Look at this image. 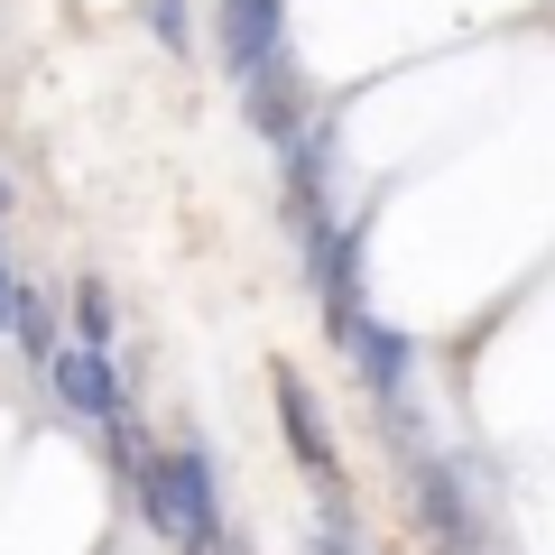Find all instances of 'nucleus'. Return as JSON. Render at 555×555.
Instances as JSON below:
<instances>
[{
  "label": "nucleus",
  "instance_id": "obj_10",
  "mask_svg": "<svg viewBox=\"0 0 555 555\" xmlns=\"http://www.w3.org/2000/svg\"><path fill=\"white\" fill-rule=\"evenodd\" d=\"M195 555H241V537H232V528H222V537H204V546H195Z\"/></svg>",
  "mask_w": 555,
  "mask_h": 555
},
{
  "label": "nucleus",
  "instance_id": "obj_7",
  "mask_svg": "<svg viewBox=\"0 0 555 555\" xmlns=\"http://www.w3.org/2000/svg\"><path fill=\"white\" fill-rule=\"evenodd\" d=\"M20 297H28V287H20V278H10V250H0V334L20 324Z\"/></svg>",
  "mask_w": 555,
  "mask_h": 555
},
{
  "label": "nucleus",
  "instance_id": "obj_1",
  "mask_svg": "<svg viewBox=\"0 0 555 555\" xmlns=\"http://www.w3.org/2000/svg\"><path fill=\"white\" fill-rule=\"evenodd\" d=\"M139 509L158 518V537H177L185 555H195L204 537L232 528L222 500H214V463H204V454H158L149 473H139Z\"/></svg>",
  "mask_w": 555,
  "mask_h": 555
},
{
  "label": "nucleus",
  "instance_id": "obj_9",
  "mask_svg": "<svg viewBox=\"0 0 555 555\" xmlns=\"http://www.w3.org/2000/svg\"><path fill=\"white\" fill-rule=\"evenodd\" d=\"M306 555H352V528H324V537H315Z\"/></svg>",
  "mask_w": 555,
  "mask_h": 555
},
{
  "label": "nucleus",
  "instance_id": "obj_11",
  "mask_svg": "<svg viewBox=\"0 0 555 555\" xmlns=\"http://www.w3.org/2000/svg\"><path fill=\"white\" fill-rule=\"evenodd\" d=\"M0 204H10V185H0Z\"/></svg>",
  "mask_w": 555,
  "mask_h": 555
},
{
  "label": "nucleus",
  "instance_id": "obj_3",
  "mask_svg": "<svg viewBox=\"0 0 555 555\" xmlns=\"http://www.w3.org/2000/svg\"><path fill=\"white\" fill-rule=\"evenodd\" d=\"M47 389H56V408H75V416H120V371H112V352L56 343V352H47Z\"/></svg>",
  "mask_w": 555,
  "mask_h": 555
},
{
  "label": "nucleus",
  "instance_id": "obj_2",
  "mask_svg": "<svg viewBox=\"0 0 555 555\" xmlns=\"http://www.w3.org/2000/svg\"><path fill=\"white\" fill-rule=\"evenodd\" d=\"M222 65L241 75V93L287 75V0H222Z\"/></svg>",
  "mask_w": 555,
  "mask_h": 555
},
{
  "label": "nucleus",
  "instance_id": "obj_5",
  "mask_svg": "<svg viewBox=\"0 0 555 555\" xmlns=\"http://www.w3.org/2000/svg\"><path fill=\"white\" fill-rule=\"evenodd\" d=\"M278 416H287V436H297V463L315 481H334V454H324V426H315V398L297 389V371H278Z\"/></svg>",
  "mask_w": 555,
  "mask_h": 555
},
{
  "label": "nucleus",
  "instance_id": "obj_6",
  "mask_svg": "<svg viewBox=\"0 0 555 555\" xmlns=\"http://www.w3.org/2000/svg\"><path fill=\"white\" fill-rule=\"evenodd\" d=\"M112 287H102V278H83L75 287V334H83V352H102V343H112Z\"/></svg>",
  "mask_w": 555,
  "mask_h": 555
},
{
  "label": "nucleus",
  "instance_id": "obj_8",
  "mask_svg": "<svg viewBox=\"0 0 555 555\" xmlns=\"http://www.w3.org/2000/svg\"><path fill=\"white\" fill-rule=\"evenodd\" d=\"M149 20H158L167 47H185V10H177V0H149Z\"/></svg>",
  "mask_w": 555,
  "mask_h": 555
},
{
  "label": "nucleus",
  "instance_id": "obj_4",
  "mask_svg": "<svg viewBox=\"0 0 555 555\" xmlns=\"http://www.w3.org/2000/svg\"><path fill=\"white\" fill-rule=\"evenodd\" d=\"M408 481H416V500H426V518H436V537L463 555V546H473V518H463V500H454V473H444L436 454H416V463H408Z\"/></svg>",
  "mask_w": 555,
  "mask_h": 555
}]
</instances>
